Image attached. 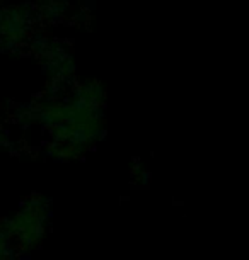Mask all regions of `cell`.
<instances>
[{"instance_id": "1", "label": "cell", "mask_w": 249, "mask_h": 260, "mask_svg": "<svg viewBox=\"0 0 249 260\" xmlns=\"http://www.w3.org/2000/svg\"><path fill=\"white\" fill-rule=\"evenodd\" d=\"M50 204L41 196H33L24 201L22 206L7 221H4L9 238L16 252H31L45 240Z\"/></svg>"}, {"instance_id": "2", "label": "cell", "mask_w": 249, "mask_h": 260, "mask_svg": "<svg viewBox=\"0 0 249 260\" xmlns=\"http://www.w3.org/2000/svg\"><path fill=\"white\" fill-rule=\"evenodd\" d=\"M17 252L12 247V242L9 238L6 224L0 221V260H14V255Z\"/></svg>"}]
</instances>
